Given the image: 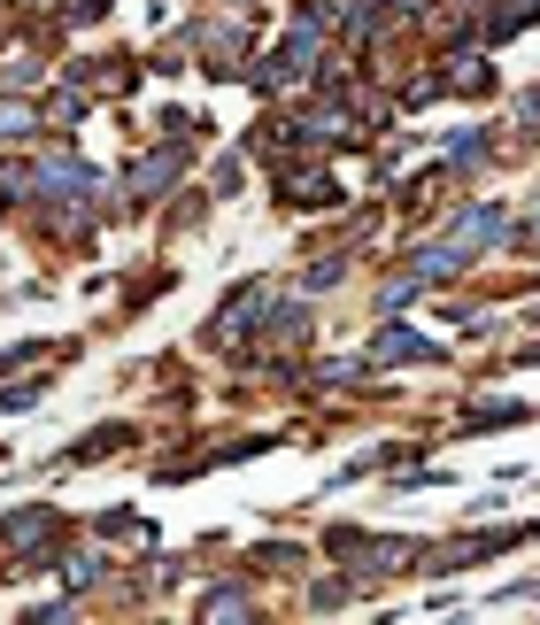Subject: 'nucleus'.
Masks as SVG:
<instances>
[{"mask_svg": "<svg viewBox=\"0 0 540 625\" xmlns=\"http://www.w3.org/2000/svg\"><path fill=\"white\" fill-rule=\"evenodd\" d=\"M32 124H39V117H32L24 101H0V139H16V132H32Z\"/></svg>", "mask_w": 540, "mask_h": 625, "instance_id": "obj_1", "label": "nucleus"}]
</instances>
